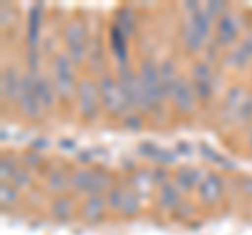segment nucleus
Wrapping results in <instances>:
<instances>
[{"label":"nucleus","mask_w":252,"mask_h":235,"mask_svg":"<svg viewBox=\"0 0 252 235\" xmlns=\"http://www.w3.org/2000/svg\"><path fill=\"white\" fill-rule=\"evenodd\" d=\"M34 92H36V99H38V101H42L46 107H51V105H53V99H55V97H53V92H51V88H49V82H46L44 78H38V80H36Z\"/></svg>","instance_id":"obj_1"}]
</instances>
